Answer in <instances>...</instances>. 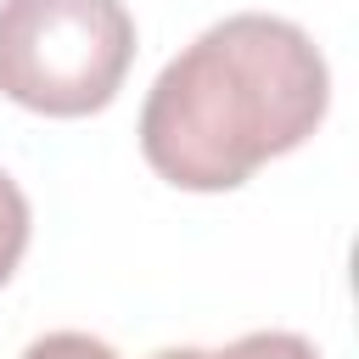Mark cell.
I'll return each mask as SVG.
<instances>
[{
  "instance_id": "4",
  "label": "cell",
  "mask_w": 359,
  "mask_h": 359,
  "mask_svg": "<svg viewBox=\"0 0 359 359\" xmlns=\"http://www.w3.org/2000/svg\"><path fill=\"white\" fill-rule=\"evenodd\" d=\"M202 359H320V348L309 337H297V331H247L230 348L202 353Z\"/></svg>"
},
{
  "instance_id": "1",
  "label": "cell",
  "mask_w": 359,
  "mask_h": 359,
  "mask_svg": "<svg viewBox=\"0 0 359 359\" xmlns=\"http://www.w3.org/2000/svg\"><path fill=\"white\" fill-rule=\"evenodd\" d=\"M331 107L314 39L264 11L202 28L146 90L140 151L180 191H236L280 151H297Z\"/></svg>"
},
{
  "instance_id": "2",
  "label": "cell",
  "mask_w": 359,
  "mask_h": 359,
  "mask_svg": "<svg viewBox=\"0 0 359 359\" xmlns=\"http://www.w3.org/2000/svg\"><path fill=\"white\" fill-rule=\"evenodd\" d=\"M135 62L123 0H0V95L45 112H101Z\"/></svg>"
},
{
  "instance_id": "5",
  "label": "cell",
  "mask_w": 359,
  "mask_h": 359,
  "mask_svg": "<svg viewBox=\"0 0 359 359\" xmlns=\"http://www.w3.org/2000/svg\"><path fill=\"white\" fill-rule=\"evenodd\" d=\"M22 359H118V353L90 331H45L22 348Z\"/></svg>"
},
{
  "instance_id": "6",
  "label": "cell",
  "mask_w": 359,
  "mask_h": 359,
  "mask_svg": "<svg viewBox=\"0 0 359 359\" xmlns=\"http://www.w3.org/2000/svg\"><path fill=\"white\" fill-rule=\"evenodd\" d=\"M151 359H202V348H163V353H151Z\"/></svg>"
},
{
  "instance_id": "3",
  "label": "cell",
  "mask_w": 359,
  "mask_h": 359,
  "mask_svg": "<svg viewBox=\"0 0 359 359\" xmlns=\"http://www.w3.org/2000/svg\"><path fill=\"white\" fill-rule=\"evenodd\" d=\"M22 247H28V196H22L17 180L0 168V286L17 275Z\"/></svg>"
}]
</instances>
